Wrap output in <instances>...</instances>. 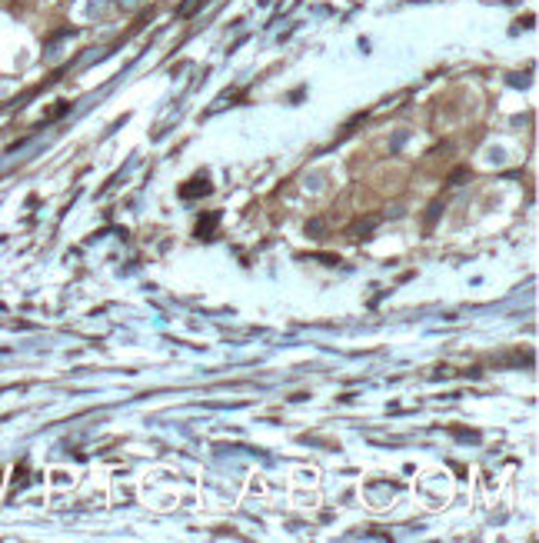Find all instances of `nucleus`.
I'll return each instance as SVG.
<instances>
[{
    "instance_id": "obj_1",
    "label": "nucleus",
    "mask_w": 539,
    "mask_h": 543,
    "mask_svg": "<svg viewBox=\"0 0 539 543\" xmlns=\"http://www.w3.org/2000/svg\"><path fill=\"white\" fill-rule=\"evenodd\" d=\"M117 3H123V7H133V3H137V0H117Z\"/></svg>"
}]
</instances>
